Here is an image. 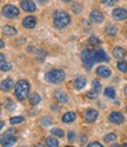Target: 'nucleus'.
<instances>
[{
    "label": "nucleus",
    "mask_w": 127,
    "mask_h": 147,
    "mask_svg": "<svg viewBox=\"0 0 127 147\" xmlns=\"http://www.w3.org/2000/svg\"><path fill=\"white\" fill-rule=\"evenodd\" d=\"M53 22L57 28L61 30L63 27H66L71 22V17L65 11H55L53 14Z\"/></svg>",
    "instance_id": "nucleus-1"
},
{
    "label": "nucleus",
    "mask_w": 127,
    "mask_h": 147,
    "mask_svg": "<svg viewBox=\"0 0 127 147\" xmlns=\"http://www.w3.org/2000/svg\"><path fill=\"white\" fill-rule=\"evenodd\" d=\"M30 93V84L26 80H19L16 84V96L17 99L22 101L28 96Z\"/></svg>",
    "instance_id": "nucleus-2"
},
{
    "label": "nucleus",
    "mask_w": 127,
    "mask_h": 147,
    "mask_svg": "<svg viewBox=\"0 0 127 147\" xmlns=\"http://www.w3.org/2000/svg\"><path fill=\"white\" fill-rule=\"evenodd\" d=\"M65 79V72L62 69H52L46 74V80L51 84H60Z\"/></svg>",
    "instance_id": "nucleus-3"
},
{
    "label": "nucleus",
    "mask_w": 127,
    "mask_h": 147,
    "mask_svg": "<svg viewBox=\"0 0 127 147\" xmlns=\"http://www.w3.org/2000/svg\"><path fill=\"white\" fill-rule=\"evenodd\" d=\"M81 60L82 63L87 66V68H92L93 64L97 60V55H95V51H90V50H85L81 53Z\"/></svg>",
    "instance_id": "nucleus-4"
},
{
    "label": "nucleus",
    "mask_w": 127,
    "mask_h": 147,
    "mask_svg": "<svg viewBox=\"0 0 127 147\" xmlns=\"http://www.w3.org/2000/svg\"><path fill=\"white\" fill-rule=\"evenodd\" d=\"M19 13H20V11L18 9V7H16V6H13V5H6V6H4V8H3V14H4L6 18H9V19L18 17Z\"/></svg>",
    "instance_id": "nucleus-5"
},
{
    "label": "nucleus",
    "mask_w": 127,
    "mask_h": 147,
    "mask_svg": "<svg viewBox=\"0 0 127 147\" xmlns=\"http://www.w3.org/2000/svg\"><path fill=\"white\" fill-rule=\"evenodd\" d=\"M13 132H14L13 129H8L6 136H3V138H1V145H3V147H11V146H13L17 142L16 137L12 136V133H13Z\"/></svg>",
    "instance_id": "nucleus-6"
},
{
    "label": "nucleus",
    "mask_w": 127,
    "mask_h": 147,
    "mask_svg": "<svg viewBox=\"0 0 127 147\" xmlns=\"http://www.w3.org/2000/svg\"><path fill=\"white\" fill-rule=\"evenodd\" d=\"M113 18L116 20H126L127 19V11L125 8H121V7H118L113 11Z\"/></svg>",
    "instance_id": "nucleus-7"
},
{
    "label": "nucleus",
    "mask_w": 127,
    "mask_h": 147,
    "mask_svg": "<svg viewBox=\"0 0 127 147\" xmlns=\"http://www.w3.org/2000/svg\"><path fill=\"white\" fill-rule=\"evenodd\" d=\"M90 18H91V20H92L93 22H95V24L103 22L104 19H105V17H104V14H103V12H100L99 9H94V11H92V12H91V14H90Z\"/></svg>",
    "instance_id": "nucleus-8"
},
{
    "label": "nucleus",
    "mask_w": 127,
    "mask_h": 147,
    "mask_svg": "<svg viewBox=\"0 0 127 147\" xmlns=\"http://www.w3.org/2000/svg\"><path fill=\"white\" fill-rule=\"evenodd\" d=\"M108 119H109L111 122H113V124H117V125L122 124L124 120H125L124 115H122L120 112H113V113H111Z\"/></svg>",
    "instance_id": "nucleus-9"
},
{
    "label": "nucleus",
    "mask_w": 127,
    "mask_h": 147,
    "mask_svg": "<svg viewBox=\"0 0 127 147\" xmlns=\"http://www.w3.org/2000/svg\"><path fill=\"white\" fill-rule=\"evenodd\" d=\"M20 6L26 12H34L35 11V4L33 1H31V0H21Z\"/></svg>",
    "instance_id": "nucleus-10"
},
{
    "label": "nucleus",
    "mask_w": 127,
    "mask_h": 147,
    "mask_svg": "<svg viewBox=\"0 0 127 147\" xmlns=\"http://www.w3.org/2000/svg\"><path fill=\"white\" fill-rule=\"evenodd\" d=\"M98 118V111H95V109H88V111L86 112L85 114V120L86 122H94Z\"/></svg>",
    "instance_id": "nucleus-11"
},
{
    "label": "nucleus",
    "mask_w": 127,
    "mask_h": 147,
    "mask_svg": "<svg viewBox=\"0 0 127 147\" xmlns=\"http://www.w3.org/2000/svg\"><path fill=\"white\" fill-rule=\"evenodd\" d=\"M54 98H55V99H57L59 102H61V104H65V102L68 101L67 94L63 92V91H61V90H57V91L54 92Z\"/></svg>",
    "instance_id": "nucleus-12"
},
{
    "label": "nucleus",
    "mask_w": 127,
    "mask_h": 147,
    "mask_svg": "<svg viewBox=\"0 0 127 147\" xmlns=\"http://www.w3.org/2000/svg\"><path fill=\"white\" fill-rule=\"evenodd\" d=\"M22 25L26 27V28H28V30H31V28H34V26L36 25V20H35V18L34 17H26L24 20H22Z\"/></svg>",
    "instance_id": "nucleus-13"
},
{
    "label": "nucleus",
    "mask_w": 127,
    "mask_h": 147,
    "mask_svg": "<svg viewBox=\"0 0 127 147\" xmlns=\"http://www.w3.org/2000/svg\"><path fill=\"white\" fill-rule=\"evenodd\" d=\"M97 74L103 78H108L111 76V69L106 66H99L97 68Z\"/></svg>",
    "instance_id": "nucleus-14"
},
{
    "label": "nucleus",
    "mask_w": 127,
    "mask_h": 147,
    "mask_svg": "<svg viewBox=\"0 0 127 147\" xmlns=\"http://www.w3.org/2000/svg\"><path fill=\"white\" fill-rule=\"evenodd\" d=\"M86 79L84 78V77H79V78H77L74 80V82H73V85H74V87H75V90H78V91H80V90H82L85 86H86Z\"/></svg>",
    "instance_id": "nucleus-15"
},
{
    "label": "nucleus",
    "mask_w": 127,
    "mask_h": 147,
    "mask_svg": "<svg viewBox=\"0 0 127 147\" xmlns=\"http://www.w3.org/2000/svg\"><path fill=\"white\" fill-rule=\"evenodd\" d=\"M75 118H77V115H75L74 112H67L62 115V122H65V124H70V122L74 121Z\"/></svg>",
    "instance_id": "nucleus-16"
},
{
    "label": "nucleus",
    "mask_w": 127,
    "mask_h": 147,
    "mask_svg": "<svg viewBox=\"0 0 127 147\" xmlns=\"http://www.w3.org/2000/svg\"><path fill=\"white\" fill-rule=\"evenodd\" d=\"M12 87H13V81H12V79H5V80H3V82H1V90L4 92L11 91Z\"/></svg>",
    "instance_id": "nucleus-17"
},
{
    "label": "nucleus",
    "mask_w": 127,
    "mask_h": 147,
    "mask_svg": "<svg viewBox=\"0 0 127 147\" xmlns=\"http://www.w3.org/2000/svg\"><path fill=\"white\" fill-rule=\"evenodd\" d=\"M95 55H97V60L98 61H108L109 60L108 55L105 53L104 50H97L95 51Z\"/></svg>",
    "instance_id": "nucleus-18"
},
{
    "label": "nucleus",
    "mask_w": 127,
    "mask_h": 147,
    "mask_svg": "<svg viewBox=\"0 0 127 147\" xmlns=\"http://www.w3.org/2000/svg\"><path fill=\"white\" fill-rule=\"evenodd\" d=\"M113 55H114V58H117V59H122V58H125L126 52H125V50L122 47H116L113 50Z\"/></svg>",
    "instance_id": "nucleus-19"
},
{
    "label": "nucleus",
    "mask_w": 127,
    "mask_h": 147,
    "mask_svg": "<svg viewBox=\"0 0 127 147\" xmlns=\"http://www.w3.org/2000/svg\"><path fill=\"white\" fill-rule=\"evenodd\" d=\"M3 32H4V34L5 35H14L16 33H17V30L13 27V26H9V25H6V26H4V28H3Z\"/></svg>",
    "instance_id": "nucleus-20"
},
{
    "label": "nucleus",
    "mask_w": 127,
    "mask_h": 147,
    "mask_svg": "<svg viewBox=\"0 0 127 147\" xmlns=\"http://www.w3.org/2000/svg\"><path fill=\"white\" fill-rule=\"evenodd\" d=\"M46 145L48 147H59V141L54 137H48L46 138Z\"/></svg>",
    "instance_id": "nucleus-21"
},
{
    "label": "nucleus",
    "mask_w": 127,
    "mask_h": 147,
    "mask_svg": "<svg viewBox=\"0 0 127 147\" xmlns=\"http://www.w3.org/2000/svg\"><path fill=\"white\" fill-rule=\"evenodd\" d=\"M40 100H41V98H40V95L38 94V93H33V94H31V96H30V102H31V105H33V106L38 105V104L40 102Z\"/></svg>",
    "instance_id": "nucleus-22"
},
{
    "label": "nucleus",
    "mask_w": 127,
    "mask_h": 147,
    "mask_svg": "<svg viewBox=\"0 0 127 147\" xmlns=\"http://www.w3.org/2000/svg\"><path fill=\"white\" fill-rule=\"evenodd\" d=\"M105 32H106V34H108V35H116L117 32H118V28H117V26H114V25H112V24H109V25L106 26Z\"/></svg>",
    "instance_id": "nucleus-23"
},
{
    "label": "nucleus",
    "mask_w": 127,
    "mask_h": 147,
    "mask_svg": "<svg viewBox=\"0 0 127 147\" xmlns=\"http://www.w3.org/2000/svg\"><path fill=\"white\" fill-rule=\"evenodd\" d=\"M105 95H106L107 98H109V99H114V98H116V95H117L116 90H114L113 87H107V88L105 90Z\"/></svg>",
    "instance_id": "nucleus-24"
},
{
    "label": "nucleus",
    "mask_w": 127,
    "mask_h": 147,
    "mask_svg": "<svg viewBox=\"0 0 127 147\" xmlns=\"http://www.w3.org/2000/svg\"><path fill=\"white\" fill-rule=\"evenodd\" d=\"M24 117H13L9 119V122L12 125H17V124H21V122H24Z\"/></svg>",
    "instance_id": "nucleus-25"
},
{
    "label": "nucleus",
    "mask_w": 127,
    "mask_h": 147,
    "mask_svg": "<svg viewBox=\"0 0 127 147\" xmlns=\"http://www.w3.org/2000/svg\"><path fill=\"white\" fill-rule=\"evenodd\" d=\"M117 67H118V69L119 71H121V72H127V63L126 61H119V63L117 64Z\"/></svg>",
    "instance_id": "nucleus-26"
},
{
    "label": "nucleus",
    "mask_w": 127,
    "mask_h": 147,
    "mask_svg": "<svg viewBox=\"0 0 127 147\" xmlns=\"http://www.w3.org/2000/svg\"><path fill=\"white\" fill-rule=\"evenodd\" d=\"M51 132H52V134H53L54 137H58V138H62L63 136H65V133H63L60 128H53Z\"/></svg>",
    "instance_id": "nucleus-27"
},
{
    "label": "nucleus",
    "mask_w": 127,
    "mask_h": 147,
    "mask_svg": "<svg viewBox=\"0 0 127 147\" xmlns=\"http://www.w3.org/2000/svg\"><path fill=\"white\" fill-rule=\"evenodd\" d=\"M0 68H1V71L6 72V71H9L12 67H11V64L9 63H7L6 60H3L1 61V65H0Z\"/></svg>",
    "instance_id": "nucleus-28"
},
{
    "label": "nucleus",
    "mask_w": 127,
    "mask_h": 147,
    "mask_svg": "<svg viewBox=\"0 0 127 147\" xmlns=\"http://www.w3.org/2000/svg\"><path fill=\"white\" fill-rule=\"evenodd\" d=\"M117 139V136L114 133H109V134H106V136L104 137V141L106 142H109V141H114Z\"/></svg>",
    "instance_id": "nucleus-29"
},
{
    "label": "nucleus",
    "mask_w": 127,
    "mask_h": 147,
    "mask_svg": "<svg viewBox=\"0 0 127 147\" xmlns=\"http://www.w3.org/2000/svg\"><path fill=\"white\" fill-rule=\"evenodd\" d=\"M92 84H93V90H94L95 92L100 93V91H101V84H100V81L97 80V79H94Z\"/></svg>",
    "instance_id": "nucleus-30"
},
{
    "label": "nucleus",
    "mask_w": 127,
    "mask_h": 147,
    "mask_svg": "<svg viewBox=\"0 0 127 147\" xmlns=\"http://www.w3.org/2000/svg\"><path fill=\"white\" fill-rule=\"evenodd\" d=\"M53 122V120L51 119L49 117H44L43 119H41V125L43 126H49Z\"/></svg>",
    "instance_id": "nucleus-31"
},
{
    "label": "nucleus",
    "mask_w": 127,
    "mask_h": 147,
    "mask_svg": "<svg viewBox=\"0 0 127 147\" xmlns=\"http://www.w3.org/2000/svg\"><path fill=\"white\" fill-rule=\"evenodd\" d=\"M6 107L9 109V111H13V109H16V104L12 101L11 99H7L6 100Z\"/></svg>",
    "instance_id": "nucleus-32"
},
{
    "label": "nucleus",
    "mask_w": 127,
    "mask_h": 147,
    "mask_svg": "<svg viewBox=\"0 0 127 147\" xmlns=\"http://www.w3.org/2000/svg\"><path fill=\"white\" fill-rule=\"evenodd\" d=\"M118 1L119 0H101V3H103L104 5H106V6H113V5H116Z\"/></svg>",
    "instance_id": "nucleus-33"
},
{
    "label": "nucleus",
    "mask_w": 127,
    "mask_h": 147,
    "mask_svg": "<svg viewBox=\"0 0 127 147\" xmlns=\"http://www.w3.org/2000/svg\"><path fill=\"white\" fill-rule=\"evenodd\" d=\"M88 44H91V45H98V44H100V40L97 38V36H91L90 39H88Z\"/></svg>",
    "instance_id": "nucleus-34"
},
{
    "label": "nucleus",
    "mask_w": 127,
    "mask_h": 147,
    "mask_svg": "<svg viewBox=\"0 0 127 147\" xmlns=\"http://www.w3.org/2000/svg\"><path fill=\"white\" fill-rule=\"evenodd\" d=\"M98 92H95L94 90L93 91H90V92H87V98H90V99H95V98L98 96Z\"/></svg>",
    "instance_id": "nucleus-35"
},
{
    "label": "nucleus",
    "mask_w": 127,
    "mask_h": 147,
    "mask_svg": "<svg viewBox=\"0 0 127 147\" xmlns=\"http://www.w3.org/2000/svg\"><path fill=\"white\" fill-rule=\"evenodd\" d=\"M87 147H104V145H101L100 142H92V144H90Z\"/></svg>",
    "instance_id": "nucleus-36"
},
{
    "label": "nucleus",
    "mask_w": 127,
    "mask_h": 147,
    "mask_svg": "<svg viewBox=\"0 0 127 147\" xmlns=\"http://www.w3.org/2000/svg\"><path fill=\"white\" fill-rule=\"evenodd\" d=\"M74 138H75V133H74L73 131H71V132L68 133V140H70V141H73Z\"/></svg>",
    "instance_id": "nucleus-37"
},
{
    "label": "nucleus",
    "mask_w": 127,
    "mask_h": 147,
    "mask_svg": "<svg viewBox=\"0 0 127 147\" xmlns=\"http://www.w3.org/2000/svg\"><path fill=\"white\" fill-rule=\"evenodd\" d=\"M5 47V44H4V41L1 40V41H0V48H4Z\"/></svg>",
    "instance_id": "nucleus-38"
},
{
    "label": "nucleus",
    "mask_w": 127,
    "mask_h": 147,
    "mask_svg": "<svg viewBox=\"0 0 127 147\" xmlns=\"http://www.w3.org/2000/svg\"><path fill=\"white\" fill-rule=\"evenodd\" d=\"M111 147H121V146H120V145H118V144H113Z\"/></svg>",
    "instance_id": "nucleus-39"
},
{
    "label": "nucleus",
    "mask_w": 127,
    "mask_h": 147,
    "mask_svg": "<svg viewBox=\"0 0 127 147\" xmlns=\"http://www.w3.org/2000/svg\"><path fill=\"white\" fill-rule=\"evenodd\" d=\"M34 147H45L44 145H41V144H38V145H35Z\"/></svg>",
    "instance_id": "nucleus-40"
},
{
    "label": "nucleus",
    "mask_w": 127,
    "mask_h": 147,
    "mask_svg": "<svg viewBox=\"0 0 127 147\" xmlns=\"http://www.w3.org/2000/svg\"><path fill=\"white\" fill-rule=\"evenodd\" d=\"M38 1H39L40 4H45V3H46V0H38Z\"/></svg>",
    "instance_id": "nucleus-41"
},
{
    "label": "nucleus",
    "mask_w": 127,
    "mask_h": 147,
    "mask_svg": "<svg viewBox=\"0 0 127 147\" xmlns=\"http://www.w3.org/2000/svg\"><path fill=\"white\" fill-rule=\"evenodd\" d=\"M62 1H65V3H70V1H72V0H62Z\"/></svg>",
    "instance_id": "nucleus-42"
},
{
    "label": "nucleus",
    "mask_w": 127,
    "mask_h": 147,
    "mask_svg": "<svg viewBox=\"0 0 127 147\" xmlns=\"http://www.w3.org/2000/svg\"><path fill=\"white\" fill-rule=\"evenodd\" d=\"M125 94H126V95H127V86H126V87H125Z\"/></svg>",
    "instance_id": "nucleus-43"
},
{
    "label": "nucleus",
    "mask_w": 127,
    "mask_h": 147,
    "mask_svg": "<svg viewBox=\"0 0 127 147\" xmlns=\"http://www.w3.org/2000/svg\"><path fill=\"white\" fill-rule=\"evenodd\" d=\"M122 147H127V144H125V145H124V146H122Z\"/></svg>",
    "instance_id": "nucleus-44"
},
{
    "label": "nucleus",
    "mask_w": 127,
    "mask_h": 147,
    "mask_svg": "<svg viewBox=\"0 0 127 147\" xmlns=\"http://www.w3.org/2000/svg\"><path fill=\"white\" fill-rule=\"evenodd\" d=\"M126 111H127V107H126Z\"/></svg>",
    "instance_id": "nucleus-45"
},
{
    "label": "nucleus",
    "mask_w": 127,
    "mask_h": 147,
    "mask_svg": "<svg viewBox=\"0 0 127 147\" xmlns=\"http://www.w3.org/2000/svg\"><path fill=\"white\" fill-rule=\"evenodd\" d=\"M66 147H70V146H66Z\"/></svg>",
    "instance_id": "nucleus-46"
}]
</instances>
